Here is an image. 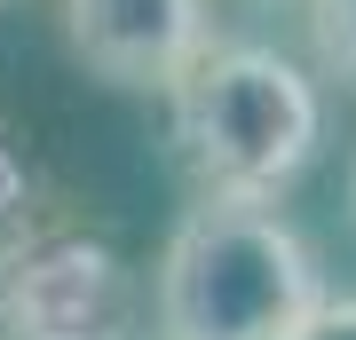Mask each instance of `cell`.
<instances>
[{
    "label": "cell",
    "mask_w": 356,
    "mask_h": 340,
    "mask_svg": "<svg viewBox=\"0 0 356 340\" xmlns=\"http://www.w3.org/2000/svg\"><path fill=\"white\" fill-rule=\"evenodd\" d=\"M325 309L317 253L269 198H198L159 261L166 340H293Z\"/></svg>",
    "instance_id": "cell-1"
},
{
    "label": "cell",
    "mask_w": 356,
    "mask_h": 340,
    "mask_svg": "<svg viewBox=\"0 0 356 340\" xmlns=\"http://www.w3.org/2000/svg\"><path fill=\"white\" fill-rule=\"evenodd\" d=\"M325 111L277 48H206L175 79V159L198 198H277L317 159Z\"/></svg>",
    "instance_id": "cell-2"
},
{
    "label": "cell",
    "mask_w": 356,
    "mask_h": 340,
    "mask_svg": "<svg viewBox=\"0 0 356 340\" xmlns=\"http://www.w3.org/2000/svg\"><path fill=\"white\" fill-rule=\"evenodd\" d=\"M135 285L111 245L48 229L0 253V340H127Z\"/></svg>",
    "instance_id": "cell-3"
},
{
    "label": "cell",
    "mask_w": 356,
    "mask_h": 340,
    "mask_svg": "<svg viewBox=\"0 0 356 340\" xmlns=\"http://www.w3.org/2000/svg\"><path fill=\"white\" fill-rule=\"evenodd\" d=\"M64 40L103 88L175 95V79L214 48L206 0H64Z\"/></svg>",
    "instance_id": "cell-4"
},
{
    "label": "cell",
    "mask_w": 356,
    "mask_h": 340,
    "mask_svg": "<svg viewBox=\"0 0 356 340\" xmlns=\"http://www.w3.org/2000/svg\"><path fill=\"white\" fill-rule=\"evenodd\" d=\"M309 24H317V56L356 88V0H309Z\"/></svg>",
    "instance_id": "cell-5"
},
{
    "label": "cell",
    "mask_w": 356,
    "mask_h": 340,
    "mask_svg": "<svg viewBox=\"0 0 356 340\" xmlns=\"http://www.w3.org/2000/svg\"><path fill=\"white\" fill-rule=\"evenodd\" d=\"M293 340H356V301H332V293H325V309L309 316Z\"/></svg>",
    "instance_id": "cell-6"
},
{
    "label": "cell",
    "mask_w": 356,
    "mask_h": 340,
    "mask_svg": "<svg viewBox=\"0 0 356 340\" xmlns=\"http://www.w3.org/2000/svg\"><path fill=\"white\" fill-rule=\"evenodd\" d=\"M24 190H32V175H24V159H16V143L0 135V222L24 206Z\"/></svg>",
    "instance_id": "cell-7"
}]
</instances>
